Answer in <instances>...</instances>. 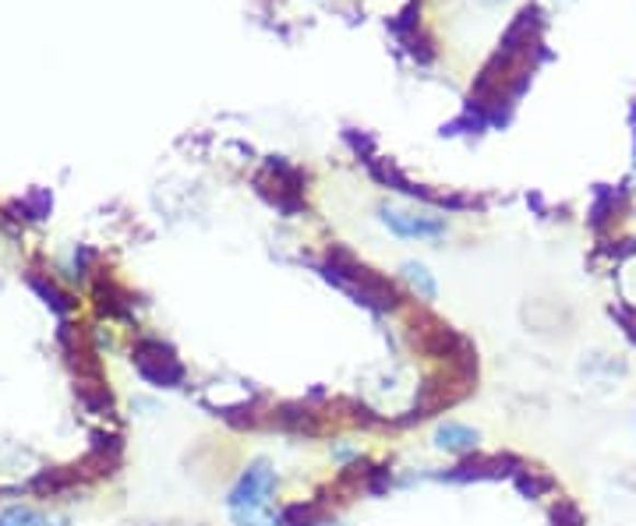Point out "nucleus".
<instances>
[{
    "label": "nucleus",
    "instance_id": "nucleus-1",
    "mask_svg": "<svg viewBox=\"0 0 636 526\" xmlns=\"http://www.w3.org/2000/svg\"><path fill=\"white\" fill-rule=\"evenodd\" d=\"M276 470L269 459L247 463V470L238 477V484L227 494V513L238 526H284V513L273 509Z\"/></svg>",
    "mask_w": 636,
    "mask_h": 526
},
{
    "label": "nucleus",
    "instance_id": "nucleus-2",
    "mask_svg": "<svg viewBox=\"0 0 636 526\" xmlns=\"http://www.w3.org/2000/svg\"><path fill=\"white\" fill-rule=\"evenodd\" d=\"M135 367L149 385H160V389H177L184 382V364L174 358V350L160 339H142L135 347Z\"/></svg>",
    "mask_w": 636,
    "mask_h": 526
},
{
    "label": "nucleus",
    "instance_id": "nucleus-3",
    "mask_svg": "<svg viewBox=\"0 0 636 526\" xmlns=\"http://www.w3.org/2000/svg\"><path fill=\"white\" fill-rule=\"evenodd\" d=\"M382 223L393 230L396 237H417V241H436L446 234L442 215H425V212H400V209H382Z\"/></svg>",
    "mask_w": 636,
    "mask_h": 526
},
{
    "label": "nucleus",
    "instance_id": "nucleus-4",
    "mask_svg": "<svg viewBox=\"0 0 636 526\" xmlns=\"http://www.w3.org/2000/svg\"><path fill=\"white\" fill-rule=\"evenodd\" d=\"M273 424L284 428V431H293V435H319V413L304 404H284L273 410Z\"/></svg>",
    "mask_w": 636,
    "mask_h": 526
},
{
    "label": "nucleus",
    "instance_id": "nucleus-5",
    "mask_svg": "<svg viewBox=\"0 0 636 526\" xmlns=\"http://www.w3.org/2000/svg\"><path fill=\"white\" fill-rule=\"evenodd\" d=\"M477 442H481V435L474 428H467V424H439L436 428V445L442 448V453H456V456H467V453H474L477 448Z\"/></svg>",
    "mask_w": 636,
    "mask_h": 526
},
{
    "label": "nucleus",
    "instance_id": "nucleus-6",
    "mask_svg": "<svg viewBox=\"0 0 636 526\" xmlns=\"http://www.w3.org/2000/svg\"><path fill=\"white\" fill-rule=\"evenodd\" d=\"M513 481H517L520 494H531V499H537V494H545V491L555 488L552 477H548V474H541V470H534V467H520V470L513 474Z\"/></svg>",
    "mask_w": 636,
    "mask_h": 526
},
{
    "label": "nucleus",
    "instance_id": "nucleus-7",
    "mask_svg": "<svg viewBox=\"0 0 636 526\" xmlns=\"http://www.w3.org/2000/svg\"><path fill=\"white\" fill-rule=\"evenodd\" d=\"M403 276H407V283L414 287L417 297H421V301H436V280H431L425 266H417V261H407V266H403Z\"/></svg>",
    "mask_w": 636,
    "mask_h": 526
},
{
    "label": "nucleus",
    "instance_id": "nucleus-8",
    "mask_svg": "<svg viewBox=\"0 0 636 526\" xmlns=\"http://www.w3.org/2000/svg\"><path fill=\"white\" fill-rule=\"evenodd\" d=\"M0 526H46V519L36 516L33 509H25V505H11L0 513Z\"/></svg>",
    "mask_w": 636,
    "mask_h": 526
},
{
    "label": "nucleus",
    "instance_id": "nucleus-9",
    "mask_svg": "<svg viewBox=\"0 0 636 526\" xmlns=\"http://www.w3.org/2000/svg\"><path fill=\"white\" fill-rule=\"evenodd\" d=\"M618 318H623V325H626V336L636 343V315L633 312H618Z\"/></svg>",
    "mask_w": 636,
    "mask_h": 526
}]
</instances>
